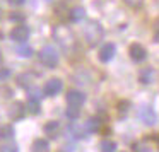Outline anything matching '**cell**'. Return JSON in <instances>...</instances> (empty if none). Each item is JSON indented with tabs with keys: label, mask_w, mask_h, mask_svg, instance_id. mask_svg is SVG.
Returning a JSON list of instances; mask_svg holds the SVG:
<instances>
[{
	"label": "cell",
	"mask_w": 159,
	"mask_h": 152,
	"mask_svg": "<svg viewBox=\"0 0 159 152\" xmlns=\"http://www.w3.org/2000/svg\"><path fill=\"white\" fill-rule=\"evenodd\" d=\"M39 62L43 63L45 67L48 69H55L60 62V56H58V51L53 48L52 45H46L39 50Z\"/></svg>",
	"instance_id": "3"
},
{
	"label": "cell",
	"mask_w": 159,
	"mask_h": 152,
	"mask_svg": "<svg viewBox=\"0 0 159 152\" xmlns=\"http://www.w3.org/2000/svg\"><path fill=\"white\" fill-rule=\"evenodd\" d=\"M14 137V128L11 125H2L0 127V140H9Z\"/></svg>",
	"instance_id": "19"
},
{
	"label": "cell",
	"mask_w": 159,
	"mask_h": 152,
	"mask_svg": "<svg viewBox=\"0 0 159 152\" xmlns=\"http://www.w3.org/2000/svg\"><path fill=\"white\" fill-rule=\"evenodd\" d=\"M69 132H70V135H72L74 138H86L87 135H89L86 125H80L79 121H75V120L69 125Z\"/></svg>",
	"instance_id": "10"
},
{
	"label": "cell",
	"mask_w": 159,
	"mask_h": 152,
	"mask_svg": "<svg viewBox=\"0 0 159 152\" xmlns=\"http://www.w3.org/2000/svg\"><path fill=\"white\" fill-rule=\"evenodd\" d=\"M140 120L144 121L145 125L152 127V125H156V120H157V116H156L154 110H152L151 106H142V108H140Z\"/></svg>",
	"instance_id": "11"
},
{
	"label": "cell",
	"mask_w": 159,
	"mask_h": 152,
	"mask_svg": "<svg viewBox=\"0 0 159 152\" xmlns=\"http://www.w3.org/2000/svg\"><path fill=\"white\" fill-rule=\"evenodd\" d=\"M5 77H9V70H2L0 72V79H5Z\"/></svg>",
	"instance_id": "28"
},
{
	"label": "cell",
	"mask_w": 159,
	"mask_h": 152,
	"mask_svg": "<svg viewBox=\"0 0 159 152\" xmlns=\"http://www.w3.org/2000/svg\"><path fill=\"white\" fill-rule=\"evenodd\" d=\"M128 55H130V58L134 60L135 63H140L147 58V50L142 45H139V43H134V45H130V48H128Z\"/></svg>",
	"instance_id": "7"
},
{
	"label": "cell",
	"mask_w": 159,
	"mask_h": 152,
	"mask_svg": "<svg viewBox=\"0 0 159 152\" xmlns=\"http://www.w3.org/2000/svg\"><path fill=\"white\" fill-rule=\"evenodd\" d=\"M43 132H45V135H48L50 138H55L60 132V123L55 120L48 121V123H45V127H43Z\"/></svg>",
	"instance_id": "13"
},
{
	"label": "cell",
	"mask_w": 159,
	"mask_h": 152,
	"mask_svg": "<svg viewBox=\"0 0 159 152\" xmlns=\"http://www.w3.org/2000/svg\"><path fill=\"white\" fill-rule=\"evenodd\" d=\"M0 60H2V56H0Z\"/></svg>",
	"instance_id": "30"
},
{
	"label": "cell",
	"mask_w": 159,
	"mask_h": 152,
	"mask_svg": "<svg viewBox=\"0 0 159 152\" xmlns=\"http://www.w3.org/2000/svg\"><path fill=\"white\" fill-rule=\"evenodd\" d=\"M115 53H116V46H115L113 43H106V45L101 46L99 53H98V58H99V62L108 63V62H111V60H113Z\"/></svg>",
	"instance_id": "8"
},
{
	"label": "cell",
	"mask_w": 159,
	"mask_h": 152,
	"mask_svg": "<svg viewBox=\"0 0 159 152\" xmlns=\"http://www.w3.org/2000/svg\"><path fill=\"white\" fill-rule=\"evenodd\" d=\"M65 99H67V104H69V106H82V104L86 103V94H84L82 91L70 89V91H67Z\"/></svg>",
	"instance_id": "5"
},
{
	"label": "cell",
	"mask_w": 159,
	"mask_h": 152,
	"mask_svg": "<svg viewBox=\"0 0 159 152\" xmlns=\"http://www.w3.org/2000/svg\"><path fill=\"white\" fill-rule=\"evenodd\" d=\"M84 16H86V11H84V7H74L72 11H70V21L72 22H79L84 19Z\"/></svg>",
	"instance_id": "17"
},
{
	"label": "cell",
	"mask_w": 159,
	"mask_h": 152,
	"mask_svg": "<svg viewBox=\"0 0 159 152\" xmlns=\"http://www.w3.org/2000/svg\"><path fill=\"white\" fill-rule=\"evenodd\" d=\"M0 152H19V149L16 144H4L0 147Z\"/></svg>",
	"instance_id": "23"
},
{
	"label": "cell",
	"mask_w": 159,
	"mask_h": 152,
	"mask_svg": "<svg viewBox=\"0 0 159 152\" xmlns=\"http://www.w3.org/2000/svg\"><path fill=\"white\" fill-rule=\"evenodd\" d=\"M31 152H50V144L45 138H36L31 145Z\"/></svg>",
	"instance_id": "14"
},
{
	"label": "cell",
	"mask_w": 159,
	"mask_h": 152,
	"mask_svg": "<svg viewBox=\"0 0 159 152\" xmlns=\"http://www.w3.org/2000/svg\"><path fill=\"white\" fill-rule=\"evenodd\" d=\"M101 125H103V121H101L98 116H94V118H89V120H87L86 128H87V132H89V133H91V132H99Z\"/></svg>",
	"instance_id": "15"
},
{
	"label": "cell",
	"mask_w": 159,
	"mask_h": 152,
	"mask_svg": "<svg viewBox=\"0 0 159 152\" xmlns=\"http://www.w3.org/2000/svg\"><path fill=\"white\" fill-rule=\"evenodd\" d=\"M62 89H63L62 79H58V77H53V79L46 80L45 87H43V92H45V96L53 97V96H57V94H58Z\"/></svg>",
	"instance_id": "4"
},
{
	"label": "cell",
	"mask_w": 159,
	"mask_h": 152,
	"mask_svg": "<svg viewBox=\"0 0 159 152\" xmlns=\"http://www.w3.org/2000/svg\"><path fill=\"white\" fill-rule=\"evenodd\" d=\"M137 152H151V147H139Z\"/></svg>",
	"instance_id": "29"
},
{
	"label": "cell",
	"mask_w": 159,
	"mask_h": 152,
	"mask_svg": "<svg viewBox=\"0 0 159 152\" xmlns=\"http://www.w3.org/2000/svg\"><path fill=\"white\" fill-rule=\"evenodd\" d=\"M123 2L128 5V7H134V9L135 7H140V5L144 4V0H123Z\"/></svg>",
	"instance_id": "24"
},
{
	"label": "cell",
	"mask_w": 159,
	"mask_h": 152,
	"mask_svg": "<svg viewBox=\"0 0 159 152\" xmlns=\"http://www.w3.org/2000/svg\"><path fill=\"white\" fill-rule=\"evenodd\" d=\"M24 14H11V21H22Z\"/></svg>",
	"instance_id": "25"
},
{
	"label": "cell",
	"mask_w": 159,
	"mask_h": 152,
	"mask_svg": "<svg viewBox=\"0 0 159 152\" xmlns=\"http://www.w3.org/2000/svg\"><path fill=\"white\" fill-rule=\"evenodd\" d=\"M127 106H128V103H123V104H118V110H120V111H127Z\"/></svg>",
	"instance_id": "27"
},
{
	"label": "cell",
	"mask_w": 159,
	"mask_h": 152,
	"mask_svg": "<svg viewBox=\"0 0 159 152\" xmlns=\"http://www.w3.org/2000/svg\"><path fill=\"white\" fill-rule=\"evenodd\" d=\"M103 36H104V29L99 22L91 21L84 26V39L89 46H96L98 43H101Z\"/></svg>",
	"instance_id": "1"
},
{
	"label": "cell",
	"mask_w": 159,
	"mask_h": 152,
	"mask_svg": "<svg viewBox=\"0 0 159 152\" xmlns=\"http://www.w3.org/2000/svg\"><path fill=\"white\" fill-rule=\"evenodd\" d=\"M53 38H55L57 43H58L63 50H67V51H69V50H72L74 45H75L74 33L70 31L67 26H57V28L53 29Z\"/></svg>",
	"instance_id": "2"
},
{
	"label": "cell",
	"mask_w": 159,
	"mask_h": 152,
	"mask_svg": "<svg viewBox=\"0 0 159 152\" xmlns=\"http://www.w3.org/2000/svg\"><path fill=\"white\" fill-rule=\"evenodd\" d=\"M33 48L31 46H26V45H22V46H19L17 48V55L19 56H22V58H29V56H33Z\"/></svg>",
	"instance_id": "22"
},
{
	"label": "cell",
	"mask_w": 159,
	"mask_h": 152,
	"mask_svg": "<svg viewBox=\"0 0 159 152\" xmlns=\"http://www.w3.org/2000/svg\"><path fill=\"white\" fill-rule=\"evenodd\" d=\"M29 79H33L31 74H21V75L17 77L19 86L24 87V89H29V87H31V84H33V80H29Z\"/></svg>",
	"instance_id": "20"
},
{
	"label": "cell",
	"mask_w": 159,
	"mask_h": 152,
	"mask_svg": "<svg viewBox=\"0 0 159 152\" xmlns=\"http://www.w3.org/2000/svg\"><path fill=\"white\" fill-rule=\"evenodd\" d=\"M29 28L26 24H17L16 28H12V31H11V39L12 41H16V43H24L26 39L29 38Z\"/></svg>",
	"instance_id": "6"
},
{
	"label": "cell",
	"mask_w": 159,
	"mask_h": 152,
	"mask_svg": "<svg viewBox=\"0 0 159 152\" xmlns=\"http://www.w3.org/2000/svg\"><path fill=\"white\" fill-rule=\"evenodd\" d=\"M7 2L11 5H17V7H19V5H22V4H26V0H7Z\"/></svg>",
	"instance_id": "26"
},
{
	"label": "cell",
	"mask_w": 159,
	"mask_h": 152,
	"mask_svg": "<svg viewBox=\"0 0 159 152\" xmlns=\"http://www.w3.org/2000/svg\"><path fill=\"white\" fill-rule=\"evenodd\" d=\"M26 111H29V113H33V114H38L39 111H41V103H39V99H29L28 104H26Z\"/></svg>",
	"instance_id": "18"
},
{
	"label": "cell",
	"mask_w": 159,
	"mask_h": 152,
	"mask_svg": "<svg viewBox=\"0 0 159 152\" xmlns=\"http://www.w3.org/2000/svg\"><path fill=\"white\" fill-rule=\"evenodd\" d=\"M26 113V104L22 103H12V106L9 108V116L12 118V120H19V118H22Z\"/></svg>",
	"instance_id": "12"
},
{
	"label": "cell",
	"mask_w": 159,
	"mask_h": 152,
	"mask_svg": "<svg viewBox=\"0 0 159 152\" xmlns=\"http://www.w3.org/2000/svg\"><path fill=\"white\" fill-rule=\"evenodd\" d=\"M65 114L70 120H77V118L80 116V106H69L65 110Z\"/></svg>",
	"instance_id": "21"
},
{
	"label": "cell",
	"mask_w": 159,
	"mask_h": 152,
	"mask_svg": "<svg viewBox=\"0 0 159 152\" xmlns=\"http://www.w3.org/2000/svg\"><path fill=\"white\" fill-rule=\"evenodd\" d=\"M139 80L142 84H154L157 80V72L154 67H145L139 72Z\"/></svg>",
	"instance_id": "9"
},
{
	"label": "cell",
	"mask_w": 159,
	"mask_h": 152,
	"mask_svg": "<svg viewBox=\"0 0 159 152\" xmlns=\"http://www.w3.org/2000/svg\"><path fill=\"white\" fill-rule=\"evenodd\" d=\"M99 150L101 152H116V144L113 140H108V138H103L99 142Z\"/></svg>",
	"instance_id": "16"
}]
</instances>
